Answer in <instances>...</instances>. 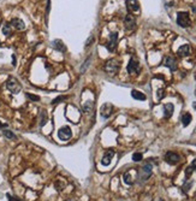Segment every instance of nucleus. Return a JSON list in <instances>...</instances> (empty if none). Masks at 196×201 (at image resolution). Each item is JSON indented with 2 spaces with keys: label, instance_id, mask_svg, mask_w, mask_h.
Returning <instances> with one entry per match:
<instances>
[{
  "label": "nucleus",
  "instance_id": "1",
  "mask_svg": "<svg viewBox=\"0 0 196 201\" xmlns=\"http://www.w3.org/2000/svg\"><path fill=\"white\" fill-rule=\"evenodd\" d=\"M152 171H153V166L150 163H147L144 164L140 171H139V178H140V182H146L150 176H152Z\"/></svg>",
  "mask_w": 196,
  "mask_h": 201
},
{
  "label": "nucleus",
  "instance_id": "2",
  "mask_svg": "<svg viewBox=\"0 0 196 201\" xmlns=\"http://www.w3.org/2000/svg\"><path fill=\"white\" fill-rule=\"evenodd\" d=\"M6 88L12 94H18L22 91V85H21V83L15 77H9L7 81H6Z\"/></svg>",
  "mask_w": 196,
  "mask_h": 201
},
{
  "label": "nucleus",
  "instance_id": "3",
  "mask_svg": "<svg viewBox=\"0 0 196 201\" xmlns=\"http://www.w3.org/2000/svg\"><path fill=\"white\" fill-rule=\"evenodd\" d=\"M191 21H190V16H189V12H185V11H181L177 13V24L182 28H188L190 25Z\"/></svg>",
  "mask_w": 196,
  "mask_h": 201
},
{
  "label": "nucleus",
  "instance_id": "4",
  "mask_svg": "<svg viewBox=\"0 0 196 201\" xmlns=\"http://www.w3.org/2000/svg\"><path fill=\"white\" fill-rule=\"evenodd\" d=\"M119 68L120 65L116 59H110L105 64V71L108 74H117L119 71Z\"/></svg>",
  "mask_w": 196,
  "mask_h": 201
},
{
  "label": "nucleus",
  "instance_id": "5",
  "mask_svg": "<svg viewBox=\"0 0 196 201\" xmlns=\"http://www.w3.org/2000/svg\"><path fill=\"white\" fill-rule=\"evenodd\" d=\"M117 41H118V34L117 33H111L110 34V39L106 43V48L108 49V52H114L117 48Z\"/></svg>",
  "mask_w": 196,
  "mask_h": 201
},
{
  "label": "nucleus",
  "instance_id": "6",
  "mask_svg": "<svg viewBox=\"0 0 196 201\" xmlns=\"http://www.w3.org/2000/svg\"><path fill=\"white\" fill-rule=\"evenodd\" d=\"M165 161L167 164H170V165H176V164H178L181 161V157L176 152H171L170 151V152H167L165 154Z\"/></svg>",
  "mask_w": 196,
  "mask_h": 201
},
{
  "label": "nucleus",
  "instance_id": "7",
  "mask_svg": "<svg viewBox=\"0 0 196 201\" xmlns=\"http://www.w3.org/2000/svg\"><path fill=\"white\" fill-rule=\"evenodd\" d=\"M124 25L127 30H133L135 29V27H136V19L134 17V15L131 13H127L124 18Z\"/></svg>",
  "mask_w": 196,
  "mask_h": 201
},
{
  "label": "nucleus",
  "instance_id": "8",
  "mask_svg": "<svg viewBox=\"0 0 196 201\" xmlns=\"http://www.w3.org/2000/svg\"><path fill=\"white\" fill-rule=\"evenodd\" d=\"M113 113V105L112 104H104L100 108V114L102 118H110Z\"/></svg>",
  "mask_w": 196,
  "mask_h": 201
},
{
  "label": "nucleus",
  "instance_id": "9",
  "mask_svg": "<svg viewBox=\"0 0 196 201\" xmlns=\"http://www.w3.org/2000/svg\"><path fill=\"white\" fill-rule=\"evenodd\" d=\"M72 135V131L70 129V127H63L58 130V137L63 141H68Z\"/></svg>",
  "mask_w": 196,
  "mask_h": 201
},
{
  "label": "nucleus",
  "instance_id": "10",
  "mask_svg": "<svg viewBox=\"0 0 196 201\" xmlns=\"http://www.w3.org/2000/svg\"><path fill=\"white\" fill-rule=\"evenodd\" d=\"M162 64H164L165 66H167L171 71H176L178 65H177V60L173 58V57H165L164 58V62H162Z\"/></svg>",
  "mask_w": 196,
  "mask_h": 201
},
{
  "label": "nucleus",
  "instance_id": "11",
  "mask_svg": "<svg viewBox=\"0 0 196 201\" xmlns=\"http://www.w3.org/2000/svg\"><path fill=\"white\" fill-rule=\"evenodd\" d=\"M127 72L129 74H137L140 71V63L137 62V59L135 58H131L127 64Z\"/></svg>",
  "mask_w": 196,
  "mask_h": 201
},
{
  "label": "nucleus",
  "instance_id": "12",
  "mask_svg": "<svg viewBox=\"0 0 196 201\" xmlns=\"http://www.w3.org/2000/svg\"><path fill=\"white\" fill-rule=\"evenodd\" d=\"M113 157H114V151H113V149H107V151L105 152L102 159H101V164H102L104 166H108V165L111 164Z\"/></svg>",
  "mask_w": 196,
  "mask_h": 201
},
{
  "label": "nucleus",
  "instance_id": "13",
  "mask_svg": "<svg viewBox=\"0 0 196 201\" xmlns=\"http://www.w3.org/2000/svg\"><path fill=\"white\" fill-rule=\"evenodd\" d=\"M126 7L130 12H135L140 10V3L137 0H126Z\"/></svg>",
  "mask_w": 196,
  "mask_h": 201
},
{
  "label": "nucleus",
  "instance_id": "14",
  "mask_svg": "<svg viewBox=\"0 0 196 201\" xmlns=\"http://www.w3.org/2000/svg\"><path fill=\"white\" fill-rule=\"evenodd\" d=\"M10 24H12V27L16 28L17 30H24L25 29V24L21 18H13Z\"/></svg>",
  "mask_w": 196,
  "mask_h": 201
},
{
  "label": "nucleus",
  "instance_id": "15",
  "mask_svg": "<svg viewBox=\"0 0 196 201\" xmlns=\"http://www.w3.org/2000/svg\"><path fill=\"white\" fill-rule=\"evenodd\" d=\"M190 52H191V48L189 45H183L177 49V54L179 57H188L190 54Z\"/></svg>",
  "mask_w": 196,
  "mask_h": 201
},
{
  "label": "nucleus",
  "instance_id": "16",
  "mask_svg": "<svg viewBox=\"0 0 196 201\" xmlns=\"http://www.w3.org/2000/svg\"><path fill=\"white\" fill-rule=\"evenodd\" d=\"M173 105L172 104H165L164 105V117L165 118H171L172 114H173Z\"/></svg>",
  "mask_w": 196,
  "mask_h": 201
},
{
  "label": "nucleus",
  "instance_id": "17",
  "mask_svg": "<svg viewBox=\"0 0 196 201\" xmlns=\"http://www.w3.org/2000/svg\"><path fill=\"white\" fill-rule=\"evenodd\" d=\"M195 171H196V159H194L192 163H191V165H189V166L185 169V177L189 178Z\"/></svg>",
  "mask_w": 196,
  "mask_h": 201
},
{
  "label": "nucleus",
  "instance_id": "18",
  "mask_svg": "<svg viewBox=\"0 0 196 201\" xmlns=\"http://www.w3.org/2000/svg\"><path fill=\"white\" fill-rule=\"evenodd\" d=\"M123 181L127 186H131L134 183V178H133V175H131V171H126L125 174L123 175Z\"/></svg>",
  "mask_w": 196,
  "mask_h": 201
},
{
  "label": "nucleus",
  "instance_id": "19",
  "mask_svg": "<svg viewBox=\"0 0 196 201\" xmlns=\"http://www.w3.org/2000/svg\"><path fill=\"white\" fill-rule=\"evenodd\" d=\"M52 46H53V48L57 49L58 52H64V51H65V46H64V43L61 42V40H54V41L52 42Z\"/></svg>",
  "mask_w": 196,
  "mask_h": 201
},
{
  "label": "nucleus",
  "instance_id": "20",
  "mask_svg": "<svg viewBox=\"0 0 196 201\" xmlns=\"http://www.w3.org/2000/svg\"><path fill=\"white\" fill-rule=\"evenodd\" d=\"M131 96H133L134 99H136V100H146V99H147L146 94H143L142 92H139V91H136V89L131 91Z\"/></svg>",
  "mask_w": 196,
  "mask_h": 201
},
{
  "label": "nucleus",
  "instance_id": "21",
  "mask_svg": "<svg viewBox=\"0 0 196 201\" xmlns=\"http://www.w3.org/2000/svg\"><path fill=\"white\" fill-rule=\"evenodd\" d=\"M191 119H192V117H191V114L189 112L184 113L183 116H182V124H183V127H188L190 124Z\"/></svg>",
  "mask_w": 196,
  "mask_h": 201
},
{
  "label": "nucleus",
  "instance_id": "22",
  "mask_svg": "<svg viewBox=\"0 0 196 201\" xmlns=\"http://www.w3.org/2000/svg\"><path fill=\"white\" fill-rule=\"evenodd\" d=\"M1 32L5 36H10L11 33H12V29H11V24L10 23H4L3 24V28H1Z\"/></svg>",
  "mask_w": 196,
  "mask_h": 201
},
{
  "label": "nucleus",
  "instance_id": "23",
  "mask_svg": "<svg viewBox=\"0 0 196 201\" xmlns=\"http://www.w3.org/2000/svg\"><path fill=\"white\" fill-rule=\"evenodd\" d=\"M47 112L45 110H42L40 112V127H43L46 123H47Z\"/></svg>",
  "mask_w": 196,
  "mask_h": 201
},
{
  "label": "nucleus",
  "instance_id": "24",
  "mask_svg": "<svg viewBox=\"0 0 196 201\" xmlns=\"http://www.w3.org/2000/svg\"><path fill=\"white\" fill-rule=\"evenodd\" d=\"M3 134H4L7 138H10V140H15V138H16V135H15L11 130H3Z\"/></svg>",
  "mask_w": 196,
  "mask_h": 201
},
{
  "label": "nucleus",
  "instance_id": "25",
  "mask_svg": "<svg viewBox=\"0 0 196 201\" xmlns=\"http://www.w3.org/2000/svg\"><path fill=\"white\" fill-rule=\"evenodd\" d=\"M91 108H93V104H91V101H87L84 105H83V111L84 112H90L91 111Z\"/></svg>",
  "mask_w": 196,
  "mask_h": 201
},
{
  "label": "nucleus",
  "instance_id": "26",
  "mask_svg": "<svg viewBox=\"0 0 196 201\" xmlns=\"http://www.w3.org/2000/svg\"><path fill=\"white\" fill-rule=\"evenodd\" d=\"M142 158H143L142 153L136 152V153H134V154H133V160H134V161H141V160H142Z\"/></svg>",
  "mask_w": 196,
  "mask_h": 201
},
{
  "label": "nucleus",
  "instance_id": "27",
  "mask_svg": "<svg viewBox=\"0 0 196 201\" xmlns=\"http://www.w3.org/2000/svg\"><path fill=\"white\" fill-rule=\"evenodd\" d=\"M25 96H27L28 99L32 100V101H39V100H40V96H39V95H34V94H30V93H27Z\"/></svg>",
  "mask_w": 196,
  "mask_h": 201
},
{
  "label": "nucleus",
  "instance_id": "28",
  "mask_svg": "<svg viewBox=\"0 0 196 201\" xmlns=\"http://www.w3.org/2000/svg\"><path fill=\"white\" fill-rule=\"evenodd\" d=\"M54 186H55L57 190H58V191H60V190H63V188L65 187V183H64V182H60V181H57Z\"/></svg>",
  "mask_w": 196,
  "mask_h": 201
},
{
  "label": "nucleus",
  "instance_id": "29",
  "mask_svg": "<svg viewBox=\"0 0 196 201\" xmlns=\"http://www.w3.org/2000/svg\"><path fill=\"white\" fill-rule=\"evenodd\" d=\"M90 59H91V57H88V58H87V60L84 62V66H82V68H81V72H84V71H85V69H87V68H88V65H89Z\"/></svg>",
  "mask_w": 196,
  "mask_h": 201
},
{
  "label": "nucleus",
  "instance_id": "30",
  "mask_svg": "<svg viewBox=\"0 0 196 201\" xmlns=\"http://www.w3.org/2000/svg\"><path fill=\"white\" fill-rule=\"evenodd\" d=\"M191 186H192V182H186V183L183 186V191H184V193L189 191V189H190Z\"/></svg>",
  "mask_w": 196,
  "mask_h": 201
},
{
  "label": "nucleus",
  "instance_id": "31",
  "mask_svg": "<svg viewBox=\"0 0 196 201\" xmlns=\"http://www.w3.org/2000/svg\"><path fill=\"white\" fill-rule=\"evenodd\" d=\"M64 99H66V96H59V98H57V99H54L53 101H52V104L53 105H57V104H59L61 100H64Z\"/></svg>",
  "mask_w": 196,
  "mask_h": 201
},
{
  "label": "nucleus",
  "instance_id": "32",
  "mask_svg": "<svg viewBox=\"0 0 196 201\" xmlns=\"http://www.w3.org/2000/svg\"><path fill=\"white\" fill-rule=\"evenodd\" d=\"M93 41H94V36H90V38L87 40V42H85V47H89V46L91 45Z\"/></svg>",
  "mask_w": 196,
  "mask_h": 201
},
{
  "label": "nucleus",
  "instance_id": "33",
  "mask_svg": "<svg viewBox=\"0 0 196 201\" xmlns=\"http://www.w3.org/2000/svg\"><path fill=\"white\" fill-rule=\"evenodd\" d=\"M164 95H165V94H164V92H162L161 89H159V91H158V99H159V100H160V99H162V96H164Z\"/></svg>",
  "mask_w": 196,
  "mask_h": 201
},
{
  "label": "nucleus",
  "instance_id": "34",
  "mask_svg": "<svg viewBox=\"0 0 196 201\" xmlns=\"http://www.w3.org/2000/svg\"><path fill=\"white\" fill-rule=\"evenodd\" d=\"M7 197H9V201H21V200H18V199H16V197L11 196L10 194H7Z\"/></svg>",
  "mask_w": 196,
  "mask_h": 201
},
{
  "label": "nucleus",
  "instance_id": "35",
  "mask_svg": "<svg viewBox=\"0 0 196 201\" xmlns=\"http://www.w3.org/2000/svg\"><path fill=\"white\" fill-rule=\"evenodd\" d=\"M49 7H51V0H47V13L49 12Z\"/></svg>",
  "mask_w": 196,
  "mask_h": 201
},
{
  "label": "nucleus",
  "instance_id": "36",
  "mask_svg": "<svg viewBox=\"0 0 196 201\" xmlns=\"http://www.w3.org/2000/svg\"><path fill=\"white\" fill-rule=\"evenodd\" d=\"M7 127V124H3L1 122H0V129H3V128H6Z\"/></svg>",
  "mask_w": 196,
  "mask_h": 201
},
{
  "label": "nucleus",
  "instance_id": "37",
  "mask_svg": "<svg viewBox=\"0 0 196 201\" xmlns=\"http://www.w3.org/2000/svg\"><path fill=\"white\" fill-rule=\"evenodd\" d=\"M194 108H195V110H196V102H195V104H194Z\"/></svg>",
  "mask_w": 196,
  "mask_h": 201
}]
</instances>
